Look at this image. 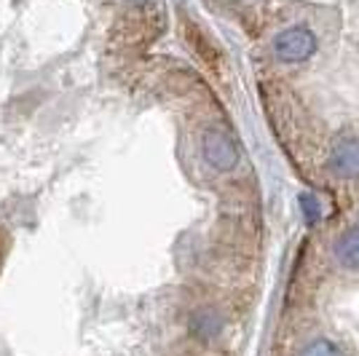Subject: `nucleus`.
<instances>
[{
    "mask_svg": "<svg viewBox=\"0 0 359 356\" xmlns=\"http://www.w3.org/2000/svg\"><path fill=\"white\" fill-rule=\"evenodd\" d=\"M300 204V214H303V220L309 225H316L319 220H322V204H319V198L311 193H303L298 198Z\"/></svg>",
    "mask_w": 359,
    "mask_h": 356,
    "instance_id": "obj_6",
    "label": "nucleus"
},
{
    "mask_svg": "<svg viewBox=\"0 0 359 356\" xmlns=\"http://www.w3.org/2000/svg\"><path fill=\"white\" fill-rule=\"evenodd\" d=\"M330 169L344 179L359 177V137H344L330 150Z\"/></svg>",
    "mask_w": 359,
    "mask_h": 356,
    "instance_id": "obj_3",
    "label": "nucleus"
},
{
    "mask_svg": "<svg viewBox=\"0 0 359 356\" xmlns=\"http://www.w3.org/2000/svg\"><path fill=\"white\" fill-rule=\"evenodd\" d=\"M335 260L348 271H359V225L346 228L341 236L335 238V247H332Z\"/></svg>",
    "mask_w": 359,
    "mask_h": 356,
    "instance_id": "obj_4",
    "label": "nucleus"
},
{
    "mask_svg": "<svg viewBox=\"0 0 359 356\" xmlns=\"http://www.w3.org/2000/svg\"><path fill=\"white\" fill-rule=\"evenodd\" d=\"M273 48L282 62H306L316 51V38L306 27H290L276 38Z\"/></svg>",
    "mask_w": 359,
    "mask_h": 356,
    "instance_id": "obj_1",
    "label": "nucleus"
},
{
    "mask_svg": "<svg viewBox=\"0 0 359 356\" xmlns=\"http://www.w3.org/2000/svg\"><path fill=\"white\" fill-rule=\"evenodd\" d=\"M132 3H137V6H140V3H145V0H132Z\"/></svg>",
    "mask_w": 359,
    "mask_h": 356,
    "instance_id": "obj_8",
    "label": "nucleus"
},
{
    "mask_svg": "<svg viewBox=\"0 0 359 356\" xmlns=\"http://www.w3.org/2000/svg\"><path fill=\"white\" fill-rule=\"evenodd\" d=\"M300 356H344V354H341V348H338L332 341H327V338H316V341H311L303 351H300Z\"/></svg>",
    "mask_w": 359,
    "mask_h": 356,
    "instance_id": "obj_7",
    "label": "nucleus"
},
{
    "mask_svg": "<svg viewBox=\"0 0 359 356\" xmlns=\"http://www.w3.org/2000/svg\"><path fill=\"white\" fill-rule=\"evenodd\" d=\"M191 327H194V335H198V338H215V335L220 332L223 322H220V316H215V311L201 308V311L194 313Z\"/></svg>",
    "mask_w": 359,
    "mask_h": 356,
    "instance_id": "obj_5",
    "label": "nucleus"
},
{
    "mask_svg": "<svg viewBox=\"0 0 359 356\" xmlns=\"http://www.w3.org/2000/svg\"><path fill=\"white\" fill-rule=\"evenodd\" d=\"M201 150H204V158L210 161V166L220 169V172H231L239 163V150L233 145V139L223 132H215L212 129V132L204 134Z\"/></svg>",
    "mask_w": 359,
    "mask_h": 356,
    "instance_id": "obj_2",
    "label": "nucleus"
}]
</instances>
